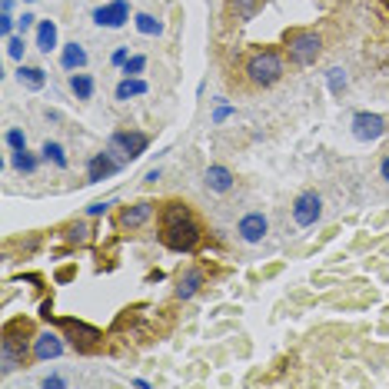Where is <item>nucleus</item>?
Wrapping results in <instances>:
<instances>
[{"mask_svg": "<svg viewBox=\"0 0 389 389\" xmlns=\"http://www.w3.org/2000/svg\"><path fill=\"white\" fill-rule=\"evenodd\" d=\"M200 239H203V230L196 223L193 209L186 207V203H166L164 213H160V243H164L166 250H173V253H190L200 246Z\"/></svg>", "mask_w": 389, "mask_h": 389, "instance_id": "nucleus-1", "label": "nucleus"}, {"mask_svg": "<svg viewBox=\"0 0 389 389\" xmlns=\"http://www.w3.org/2000/svg\"><path fill=\"white\" fill-rule=\"evenodd\" d=\"M246 80L253 84V87H273L280 77H283V57L276 54V50H253L250 57H246Z\"/></svg>", "mask_w": 389, "mask_h": 389, "instance_id": "nucleus-2", "label": "nucleus"}, {"mask_svg": "<svg viewBox=\"0 0 389 389\" xmlns=\"http://www.w3.org/2000/svg\"><path fill=\"white\" fill-rule=\"evenodd\" d=\"M286 54L293 63L299 67H310L316 63V57L323 54V37L316 30H289L286 33Z\"/></svg>", "mask_w": 389, "mask_h": 389, "instance_id": "nucleus-3", "label": "nucleus"}, {"mask_svg": "<svg viewBox=\"0 0 389 389\" xmlns=\"http://www.w3.org/2000/svg\"><path fill=\"white\" fill-rule=\"evenodd\" d=\"M150 147V136L140 134V130H120V134L110 136V153L117 157L120 164H130V160H140Z\"/></svg>", "mask_w": 389, "mask_h": 389, "instance_id": "nucleus-4", "label": "nucleus"}, {"mask_svg": "<svg viewBox=\"0 0 389 389\" xmlns=\"http://www.w3.org/2000/svg\"><path fill=\"white\" fill-rule=\"evenodd\" d=\"M24 359H27V343H24V340H17L14 329L7 326L3 340H0V373L10 376L14 370L24 366Z\"/></svg>", "mask_w": 389, "mask_h": 389, "instance_id": "nucleus-5", "label": "nucleus"}, {"mask_svg": "<svg viewBox=\"0 0 389 389\" xmlns=\"http://www.w3.org/2000/svg\"><path fill=\"white\" fill-rule=\"evenodd\" d=\"M60 326H63V333L70 336V343H74L80 353H90V349H97V346L104 343V333H100V329H93V326H87V323L60 319Z\"/></svg>", "mask_w": 389, "mask_h": 389, "instance_id": "nucleus-6", "label": "nucleus"}, {"mask_svg": "<svg viewBox=\"0 0 389 389\" xmlns=\"http://www.w3.org/2000/svg\"><path fill=\"white\" fill-rule=\"evenodd\" d=\"M319 216H323V200H319V193L306 190V193H299L293 200V220H296V226H313Z\"/></svg>", "mask_w": 389, "mask_h": 389, "instance_id": "nucleus-7", "label": "nucleus"}, {"mask_svg": "<svg viewBox=\"0 0 389 389\" xmlns=\"http://www.w3.org/2000/svg\"><path fill=\"white\" fill-rule=\"evenodd\" d=\"M386 134V120L379 117V113H366V110H359L356 117H353V136L363 140V143H373L379 136Z\"/></svg>", "mask_w": 389, "mask_h": 389, "instance_id": "nucleus-8", "label": "nucleus"}, {"mask_svg": "<svg viewBox=\"0 0 389 389\" xmlns=\"http://www.w3.org/2000/svg\"><path fill=\"white\" fill-rule=\"evenodd\" d=\"M127 20H130V7H127V0H113V3H106V7H97V10H93V24H100V27L117 30V27H123Z\"/></svg>", "mask_w": 389, "mask_h": 389, "instance_id": "nucleus-9", "label": "nucleus"}, {"mask_svg": "<svg viewBox=\"0 0 389 389\" xmlns=\"http://www.w3.org/2000/svg\"><path fill=\"white\" fill-rule=\"evenodd\" d=\"M153 213H157V203L140 200V203H134V207L120 209V226H123V230H140V226H147L150 220H153Z\"/></svg>", "mask_w": 389, "mask_h": 389, "instance_id": "nucleus-10", "label": "nucleus"}, {"mask_svg": "<svg viewBox=\"0 0 389 389\" xmlns=\"http://www.w3.org/2000/svg\"><path fill=\"white\" fill-rule=\"evenodd\" d=\"M237 233L243 243H260V239L269 233V220L263 216V213H246L243 220H239Z\"/></svg>", "mask_w": 389, "mask_h": 389, "instance_id": "nucleus-11", "label": "nucleus"}, {"mask_svg": "<svg viewBox=\"0 0 389 389\" xmlns=\"http://www.w3.org/2000/svg\"><path fill=\"white\" fill-rule=\"evenodd\" d=\"M120 166H123V164H120L110 150H106V153H97V157L87 164V180H90V183H100V180L120 173Z\"/></svg>", "mask_w": 389, "mask_h": 389, "instance_id": "nucleus-12", "label": "nucleus"}, {"mask_svg": "<svg viewBox=\"0 0 389 389\" xmlns=\"http://www.w3.org/2000/svg\"><path fill=\"white\" fill-rule=\"evenodd\" d=\"M30 343H33V349H30L33 359H57L63 353V340H60L57 333H50V329L47 333H37Z\"/></svg>", "mask_w": 389, "mask_h": 389, "instance_id": "nucleus-13", "label": "nucleus"}, {"mask_svg": "<svg viewBox=\"0 0 389 389\" xmlns=\"http://www.w3.org/2000/svg\"><path fill=\"white\" fill-rule=\"evenodd\" d=\"M207 283V276H203V269H196V267H190V269H183L177 276V289H173V296L177 299H193L196 293H200V286Z\"/></svg>", "mask_w": 389, "mask_h": 389, "instance_id": "nucleus-14", "label": "nucleus"}, {"mask_svg": "<svg viewBox=\"0 0 389 389\" xmlns=\"http://www.w3.org/2000/svg\"><path fill=\"white\" fill-rule=\"evenodd\" d=\"M203 180H207V186L213 193H226V190H233V183H237L233 170H226V166H209Z\"/></svg>", "mask_w": 389, "mask_h": 389, "instance_id": "nucleus-15", "label": "nucleus"}, {"mask_svg": "<svg viewBox=\"0 0 389 389\" xmlns=\"http://www.w3.org/2000/svg\"><path fill=\"white\" fill-rule=\"evenodd\" d=\"M54 47H57V24L54 20H40V27H37V50L50 54Z\"/></svg>", "mask_w": 389, "mask_h": 389, "instance_id": "nucleus-16", "label": "nucleus"}, {"mask_svg": "<svg viewBox=\"0 0 389 389\" xmlns=\"http://www.w3.org/2000/svg\"><path fill=\"white\" fill-rule=\"evenodd\" d=\"M17 80H20L27 90H44L47 74L40 70V67H20V70H17Z\"/></svg>", "mask_w": 389, "mask_h": 389, "instance_id": "nucleus-17", "label": "nucleus"}, {"mask_svg": "<svg viewBox=\"0 0 389 389\" xmlns=\"http://www.w3.org/2000/svg\"><path fill=\"white\" fill-rule=\"evenodd\" d=\"M84 63H87V50H84V47L80 44L63 47V67H67V70H80Z\"/></svg>", "mask_w": 389, "mask_h": 389, "instance_id": "nucleus-18", "label": "nucleus"}, {"mask_svg": "<svg viewBox=\"0 0 389 389\" xmlns=\"http://www.w3.org/2000/svg\"><path fill=\"white\" fill-rule=\"evenodd\" d=\"M143 93H147V84L140 77H127L117 87V100H130V97H143Z\"/></svg>", "mask_w": 389, "mask_h": 389, "instance_id": "nucleus-19", "label": "nucleus"}, {"mask_svg": "<svg viewBox=\"0 0 389 389\" xmlns=\"http://www.w3.org/2000/svg\"><path fill=\"white\" fill-rule=\"evenodd\" d=\"M70 90H74L80 100H90V97H93V77L74 74V77H70Z\"/></svg>", "mask_w": 389, "mask_h": 389, "instance_id": "nucleus-20", "label": "nucleus"}, {"mask_svg": "<svg viewBox=\"0 0 389 389\" xmlns=\"http://www.w3.org/2000/svg\"><path fill=\"white\" fill-rule=\"evenodd\" d=\"M136 30H140V33H147V37H157V33L164 30V24H160L153 14H136Z\"/></svg>", "mask_w": 389, "mask_h": 389, "instance_id": "nucleus-21", "label": "nucleus"}, {"mask_svg": "<svg viewBox=\"0 0 389 389\" xmlns=\"http://www.w3.org/2000/svg\"><path fill=\"white\" fill-rule=\"evenodd\" d=\"M40 153H44V160H54V164H57L60 170L67 166V157H63V147H60V143H54V140H47Z\"/></svg>", "mask_w": 389, "mask_h": 389, "instance_id": "nucleus-22", "label": "nucleus"}, {"mask_svg": "<svg viewBox=\"0 0 389 389\" xmlns=\"http://www.w3.org/2000/svg\"><path fill=\"white\" fill-rule=\"evenodd\" d=\"M233 10H237V20H250L260 10V0H233Z\"/></svg>", "mask_w": 389, "mask_h": 389, "instance_id": "nucleus-23", "label": "nucleus"}, {"mask_svg": "<svg viewBox=\"0 0 389 389\" xmlns=\"http://www.w3.org/2000/svg\"><path fill=\"white\" fill-rule=\"evenodd\" d=\"M14 166L20 173H33V170H37V160L30 157L27 150H14Z\"/></svg>", "mask_w": 389, "mask_h": 389, "instance_id": "nucleus-24", "label": "nucleus"}, {"mask_svg": "<svg viewBox=\"0 0 389 389\" xmlns=\"http://www.w3.org/2000/svg\"><path fill=\"white\" fill-rule=\"evenodd\" d=\"M326 80H329V90H333V93H343L346 90V74L340 70V67H333V70L326 74Z\"/></svg>", "mask_w": 389, "mask_h": 389, "instance_id": "nucleus-25", "label": "nucleus"}, {"mask_svg": "<svg viewBox=\"0 0 389 389\" xmlns=\"http://www.w3.org/2000/svg\"><path fill=\"white\" fill-rule=\"evenodd\" d=\"M67 239H70V243H87L90 230L84 223H70V226H67Z\"/></svg>", "mask_w": 389, "mask_h": 389, "instance_id": "nucleus-26", "label": "nucleus"}, {"mask_svg": "<svg viewBox=\"0 0 389 389\" xmlns=\"http://www.w3.org/2000/svg\"><path fill=\"white\" fill-rule=\"evenodd\" d=\"M24 50H27V44H24V33H20V37H14V33H10V37H7V54H10L14 60H20V57H24Z\"/></svg>", "mask_w": 389, "mask_h": 389, "instance_id": "nucleus-27", "label": "nucleus"}, {"mask_svg": "<svg viewBox=\"0 0 389 389\" xmlns=\"http://www.w3.org/2000/svg\"><path fill=\"white\" fill-rule=\"evenodd\" d=\"M143 67H147V57H140V54H136V57H130L127 63H123V74L136 77V74H143Z\"/></svg>", "mask_w": 389, "mask_h": 389, "instance_id": "nucleus-28", "label": "nucleus"}, {"mask_svg": "<svg viewBox=\"0 0 389 389\" xmlns=\"http://www.w3.org/2000/svg\"><path fill=\"white\" fill-rule=\"evenodd\" d=\"M7 147L10 150H27V136H24V130H10V134H7Z\"/></svg>", "mask_w": 389, "mask_h": 389, "instance_id": "nucleus-29", "label": "nucleus"}, {"mask_svg": "<svg viewBox=\"0 0 389 389\" xmlns=\"http://www.w3.org/2000/svg\"><path fill=\"white\" fill-rule=\"evenodd\" d=\"M0 33H3V37H10V33H14V17L10 14L0 17Z\"/></svg>", "mask_w": 389, "mask_h": 389, "instance_id": "nucleus-30", "label": "nucleus"}, {"mask_svg": "<svg viewBox=\"0 0 389 389\" xmlns=\"http://www.w3.org/2000/svg\"><path fill=\"white\" fill-rule=\"evenodd\" d=\"M106 207H113V203H104V200H100V203H90L87 213L90 216H100V213H106Z\"/></svg>", "mask_w": 389, "mask_h": 389, "instance_id": "nucleus-31", "label": "nucleus"}, {"mask_svg": "<svg viewBox=\"0 0 389 389\" xmlns=\"http://www.w3.org/2000/svg\"><path fill=\"white\" fill-rule=\"evenodd\" d=\"M40 386H44V389H50V386H54V389H60V386H63V379H60V376H47V379L40 383Z\"/></svg>", "mask_w": 389, "mask_h": 389, "instance_id": "nucleus-32", "label": "nucleus"}, {"mask_svg": "<svg viewBox=\"0 0 389 389\" xmlns=\"http://www.w3.org/2000/svg\"><path fill=\"white\" fill-rule=\"evenodd\" d=\"M379 177H383V180L389 183V153L383 157V164H379Z\"/></svg>", "mask_w": 389, "mask_h": 389, "instance_id": "nucleus-33", "label": "nucleus"}, {"mask_svg": "<svg viewBox=\"0 0 389 389\" xmlns=\"http://www.w3.org/2000/svg\"><path fill=\"white\" fill-rule=\"evenodd\" d=\"M33 20H37V17H33V14H24V17H20V30H27L30 24H33Z\"/></svg>", "mask_w": 389, "mask_h": 389, "instance_id": "nucleus-34", "label": "nucleus"}, {"mask_svg": "<svg viewBox=\"0 0 389 389\" xmlns=\"http://www.w3.org/2000/svg\"><path fill=\"white\" fill-rule=\"evenodd\" d=\"M230 113H233L230 106H220V110H216V120H226V117H230Z\"/></svg>", "mask_w": 389, "mask_h": 389, "instance_id": "nucleus-35", "label": "nucleus"}, {"mask_svg": "<svg viewBox=\"0 0 389 389\" xmlns=\"http://www.w3.org/2000/svg\"><path fill=\"white\" fill-rule=\"evenodd\" d=\"M113 63H127V50H117L113 54Z\"/></svg>", "mask_w": 389, "mask_h": 389, "instance_id": "nucleus-36", "label": "nucleus"}, {"mask_svg": "<svg viewBox=\"0 0 389 389\" xmlns=\"http://www.w3.org/2000/svg\"><path fill=\"white\" fill-rule=\"evenodd\" d=\"M27 3H30V0H27Z\"/></svg>", "mask_w": 389, "mask_h": 389, "instance_id": "nucleus-37", "label": "nucleus"}]
</instances>
